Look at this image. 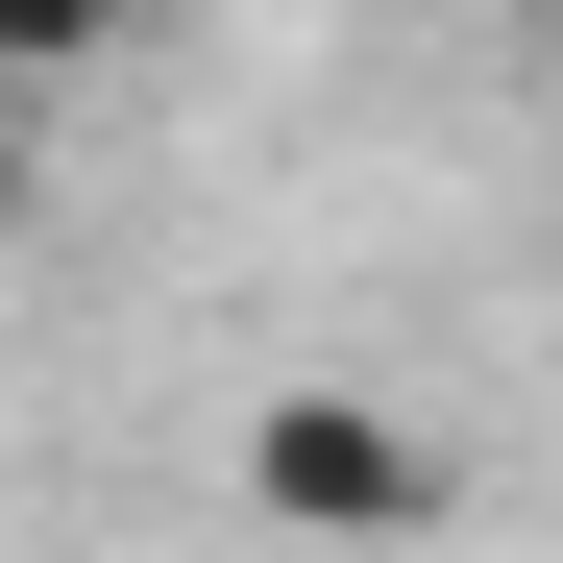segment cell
I'll use <instances>...</instances> for the list:
<instances>
[{
	"mask_svg": "<svg viewBox=\"0 0 563 563\" xmlns=\"http://www.w3.org/2000/svg\"><path fill=\"white\" fill-rule=\"evenodd\" d=\"M245 515L319 539V563H393V539H441V441L393 393H269L245 417Z\"/></svg>",
	"mask_w": 563,
	"mask_h": 563,
	"instance_id": "1",
	"label": "cell"
},
{
	"mask_svg": "<svg viewBox=\"0 0 563 563\" xmlns=\"http://www.w3.org/2000/svg\"><path fill=\"white\" fill-rule=\"evenodd\" d=\"M123 25H147V0H0V74H99Z\"/></svg>",
	"mask_w": 563,
	"mask_h": 563,
	"instance_id": "2",
	"label": "cell"
},
{
	"mask_svg": "<svg viewBox=\"0 0 563 563\" xmlns=\"http://www.w3.org/2000/svg\"><path fill=\"white\" fill-rule=\"evenodd\" d=\"M367 25H465V0H367Z\"/></svg>",
	"mask_w": 563,
	"mask_h": 563,
	"instance_id": "3",
	"label": "cell"
}]
</instances>
